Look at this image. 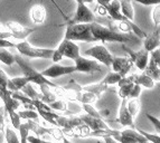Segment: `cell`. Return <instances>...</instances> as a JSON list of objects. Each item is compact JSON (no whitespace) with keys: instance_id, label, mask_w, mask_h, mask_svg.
<instances>
[{"instance_id":"obj_44","label":"cell","mask_w":160,"mask_h":143,"mask_svg":"<svg viewBox=\"0 0 160 143\" xmlns=\"http://www.w3.org/2000/svg\"><path fill=\"white\" fill-rule=\"evenodd\" d=\"M26 142H30V143H43L45 142V141L43 140V139H40L39 136H35V135H28L27 136V140Z\"/></svg>"},{"instance_id":"obj_45","label":"cell","mask_w":160,"mask_h":143,"mask_svg":"<svg viewBox=\"0 0 160 143\" xmlns=\"http://www.w3.org/2000/svg\"><path fill=\"white\" fill-rule=\"evenodd\" d=\"M9 37H12V34L10 32H7L5 30V28L2 27V25L0 24V38H9Z\"/></svg>"},{"instance_id":"obj_41","label":"cell","mask_w":160,"mask_h":143,"mask_svg":"<svg viewBox=\"0 0 160 143\" xmlns=\"http://www.w3.org/2000/svg\"><path fill=\"white\" fill-rule=\"evenodd\" d=\"M132 1H136V2H139L144 6H155L160 3V0H132Z\"/></svg>"},{"instance_id":"obj_12","label":"cell","mask_w":160,"mask_h":143,"mask_svg":"<svg viewBox=\"0 0 160 143\" xmlns=\"http://www.w3.org/2000/svg\"><path fill=\"white\" fill-rule=\"evenodd\" d=\"M132 65H133V62L130 57H114L113 56L112 63H111L113 72L119 73L122 77L128 75Z\"/></svg>"},{"instance_id":"obj_23","label":"cell","mask_w":160,"mask_h":143,"mask_svg":"<svg viewBox=\"0 0 160 143\" xmlns=\"http://www.w3.org/2000/svg\"><path fill=\"white\" fill-rule=\"evenodd\" d=\"M99 97V96L94 94L92 92H86V91H82L78 94L76 96V100L80 101L82 104H92L96 101V98Z\"/></svg>"},{"instance_id":"obj_15","label":"cell","mask_w":160,"mask_h":143,"mask_svg":"<svg viewBox=\"0 0 160 143\" xmlns=\"http://www.w3.org/2000/svg\"><path fill=\"white\" fill-rule=\"evenodd\" d=\"M117 121L123 126H130L131 129H136V125L133 123V117L131 116V114L129 113L128 109H127V98H122L120 111H119V117Z\"/></svg>"},{"instance_id":"obj_26","label":"cell","mask_w":160,"mask_h":143,"mask_svg":"<svg viewBox=\"0 0 160 143\" xmlns=\"http://www.w3.org/2000/svg\"><path fill=\"white\" fill-rule=\"evenodd\" d=\"M127 109H128L129 113L131 114V116L134 117L137 116L140 112V109H141V103L140 101L137 98H130V101L127 103Z\"/></svg>"},{"instance_id":"obj_38","label":"cell","mask_w":160,"mask_h":143,"mask_svg":"<svg viewBox=\"0 0 160 143\" xmlns=\"http://www.w3.org/2000/svg\"><path fill=\"white\" fill-rule=\"evenodd\" d=\"M140 94H141V86L139 84H137V83H134L130 91V94H129L128 98H137L140 96Z\"/></svg>"},{"instance_id":"obj_25","label":"cell","mask_w":160,"mask_h":143,"mask_svg":"<svg viewBox=\"0 0 160 143\" xmlns=\"http://www.w3.org/2000/svg\"><path fill=\"white\" fill-rule=\"evenodd\" d=\"M83 91H86V92H92L94 94H96L98 96H100L103 92L108 90V85L103 84V83H98V84H93V85H86V86H83L82 87Z\"/></svg>"},{"instance_id":"obj_19","label":"cell","mask_w":160,"mask_h":143,"mask_svg":"<svg viewBox=\"0 0 160 143\" xmlns=\"http://www.w3.org/2000/svg\"><path fill=\"white\" fill-rule=\"evenodd\" d=\"M132 81L133 83H137L140 86H143L146 88H153L156 85V82L152 80L151 77L148 76L146 73H142V74H132Z\"/></svg>"},{"instance_id":"obj_22","label":"cell","mask_w":160,"mask_h":143,"mask_svg":"<svg viewBox=\"0 0 160 143\" xmlns=\"http://www.w3.org/2000/svg\"><path fill=\"white\" fill-rule=\"evenodd\" d=\"M40 87V93H42V95H43V98H42V101L46 104H49L52 102L56 101V94L53 93V91H51V87L49 85L47 84H42V85H38Z\"/></svg>"},{"instance_id":"obj_17","label":"cell","mask_w":160,"mask_h":143,"mask_svg":"<svg viewBox=\"0 0 160 143\" xmlns=\"http://www.w3.org/2000/svg\"><path fill=\"white\" fill-rule=\"evenodd\" d=\"M160 30H159V27L156 28V30L152 32L150 36H148L144 38V49L148 51L150 53L151 51L156 49V48L159 47V44H160Z\"/></svg>"},{"instance_id":"obj_8","label":"cell","mask_w":160,"mask_h":143,"mask_svg":"<svg viewBox=\"0 0 160 143\" xmlns=\"http://www.w3.org/2000/svg\"><path fill=\"white\" fill-rule=\"evenodd\" d=\"M84 54L93 57L95 61L104 64L105 66H111V63H112V59H113V55L110 53V52L107 49V47H105L104 45H102V44L93 46V47H91L90 49L85 51Z\"/></svg>"},{"instance_id":"obj_37","label":"cell","mask_w":160,"mask_h":143,"mask_svg":"<svg viewBox=\"0 0 160 143\" xmlns=\"http://www.w3.org/2000/svg\"><path fill=\"white\" fill-rule=\"evenodd\" d=\"M82 107H83V110L86 112V114H88V115H91V116H94V117H101V119H103V117L101 116L100 112L96 111L91 104H83Z\"/></svg>"},{"instance_id":"obj_3","label":"cell","mask_w":160,"mask_h":143,"mask_svg":"<svg viewBox=\"0 0 160 143\" xmlns=\"http://www.w3.org/2000/svg\"><path fill=\"white\" fill-rule=\"evenodd\" d=\"M80 48L78 46L75 44L73 40L69 39H64L62 40L61 44L58 45V47L56 49H54L53 55H52V61L54 63H57V62H61L63 59V57H67L69 59H76L80 56Z\"/></svg>"},{"instance_id":"obj_10","label":"cell","mask_w":160,"mask_h":143,"mask_svg":"<svg viewBox=\"0 0 160 143\" xmlns=\"http://www.w3.org/2000/svg\"><path fill=\"white\" fill-rule=\"evenodd\" d=\"M76 72V67L75 65H71V66H62L58 64H54L48 68L44 69L43 72H40V74L45 77H51V78H56V77L63 76V75H68L75 73Z\"/></svg>"},{"instance_id":"obj_14","label":"cell","mask_w":160,"mask_h":143,"mask_svg":"<svg viewBox=\"0 0 160 143\" xmlns=\"http://www.w3.org/2000/svg\"><path fill=\"white\" fill-rule=\"evenodd\" d=\"M147 139L137 129H129L120 132V143H147Z\"/></svg>"},{"instance_id":"obj_39","label":"cell","mask_w":160,"mask_h":143,"mask_svg":"<svg viewBox=\"0 0 160 143\" xmlns=\"http://www.w3.org/2000/svg\"><path fill=\"white\" fill-rule=\"evenodd\" d=\"M152 20H153V24H155L156 28L159 27L160 22V8L159 5H155V8L152 10Z\"/></svg>"},{"instance_id":"obj_43","label":"cell","mask_w":160,"mask_h":143,"mask_svg":"<svg viewBox=\"0 0 160 143\" xmlns=\"http://www.w3.org/2000/svg\"><path fill=\"white\" fill-rule=\"evenodd\" d=\"M5 106H0V131L5 129Z\"/></svg>"},{"instance_id":"obj_32","label":"cell","mask_w":160,"mask_h":143,"mask_svg":"<svg viewBox=\"0 0 160 143\" xmlns=\"http://www.w3.org/2000/svg\"><path fill=\"white\" fill-rule=\"evenodd\" d=\"M136 129L138 130L139 133H141L142 135H143L144 138L147 139L148 142H152V143H160V136L159 134H151V133H148L146 132V131L141 130V129H138V127L136 126Z\"/></svg>"},{"instance_id":"obj_4","label":"cell","mask_w":160,"mask_h":143,"mask_svg":"<svg viewBox=\"0 0 160 143\" xmlns=\"http://www.w3.org/2000/svg\"><path fill=\"white\" fill-rule=\"evenodd\" d=\"M15 63L18 64L19 67H20V69H22V73H24V75L29 78L30 82L36 83L37 85L47 84V85H49V86H52V87H56V86H57V85H55L54 83L49 82V81L47 80V77L43 76L39 72L35 71L32 67H30L29 65H28V64H27L26 62H25L19 55L15 56Z\"/></svg>"},{"instance_id":"obj_24","label":"cell","mask_w":160,"mask_h":143,"mask_svg":"<svg viewBox=\"0 0 160 143\" xmlns=\"http://www.w3.org/2000/svg\"><path fill=\"white\" fill-rule=\"evenodd\" d=\"M20 91H22L25 95H26L27 97L32 98V100H40V101H42V98H43L42 93H37V91L32 87V85L30 84V82L27 83Z\"/></svg>"},{"instance_id":"obj_50","label":"cell","mask_w":160,"mask_h":143,"mask_svg":"<svg viewBox=\"0 0 160 143\" xmlns=\"http://www.w3.org/2000/svg\"><path fill=\"white\" fill-rule=\"evenodd\" d=\"M40 1H43V0H40Z\"/></svg>"},{"instance_id":"obj_31","label":"cell","mask_w":160,"mask_h":143,"mask_svg":"<svg viewBox=\"0 0 160 143\" xmlns=\"http://www.w3.org/2000/svg\"><path fill=\"white\" fill-rule=\"evenodd\" d=\"M5 131H6V141L8 143H18L19 142V139L17 136V134L15 133V131L11 130L9 126H6L5 127Z\"/></svg>"},{"instance_id":"obj_47","label":"cell","mask_w":160,"mask_h":143,"mask_svg":"<svg viewBox=\"0 0 160 143\" xmlns=\"http://www.w3.org/2000/svg\"><path fill=\"white\" fill-rule=\"evenodd\" d=\"M76 2H84V3H91L93 2L94 0H75Z\"/></svg>"},{"instance_id":"obj_7","label":"cell","mask_w":160,"mask_h":143,"mask_svg":"<svg viewBox=\"0 0 160 143\" xmlns=\"http://www.w3.org/2000/svg\"><path fill=\"white\" fill-rule=\"evenodd\" d=\"M122 49L128 54L129 57L133 62V64H136L137 68L139 71L143 72L146 66H147L148 61H149V52L146 51L144 48H142V49H140L138 52H134L133 49L128 47L126 44H122Z\"/></svg>"},{"instance_id":"obj_20","label":"cell","mask_w":160,"mask_h":143,"mask_svg":"<svg viewBox=\"0 0 160 143\" xmlns=\"http://www.w3.org/2000/svg\"><path fill=\"white\" fill-rule=\"evenodd\" d=\"M159 66L160 65H158L153 59L149 58L147 66H146V68H144L143 72L148 75V76L151 77L155 82H159V80H160V68H159Z\"/></svg>"},{"instance_id":"obj_42","label":"cell","mask_w":160,"mask_h":143,"mask_svg":"<svg viewBox=\"0 0 160 143\" xmlns=\"http://www.w3.org/2000/svg\"><path fill=\"white\" fill-rule=\"evenodd\" d=\"M15 44L8 40V38H0V47L1 48H8V47H15Z\"/></svg>"},{"instance_id":"obj_29","label":"cell","mask_w":160,"mask_h":143,"mask_svg":"<svg viewBox=\"0 0 160 143\" xmlns=\"http://www.w3.org/2000/svg\"><path fill=\"white\" fill-rule=\"evenodd\" d=\"M19 116L20 119L22 120H32V121H36L38 122V117H39V114H38L37 111H35V110H28L27 109L26 111H20L18 112Z\"/></svg>"},{"instance_id":"obj_27","label":"cell","mask_w":160,"mask_h":143,"mask_svg":"<svg viewBox=\"0 0 160 143\" xmlns=\"http://www.w3.org/2000/svg\"><path fill=\"white\" fill-rule=\"evenodd\" d=\"M0 62L6 65H12L15 64V55L8 52L6 48H1L0 47Z\"/></svg>"},{"instance_id":"obj_40","label":"cell","mask_w":160,"mask_h":143,"mask_svg":"<svg viewBox=\"0 0 160 143\" xmlns=\"http://www.w3.org/2000/svg\"><path fill=\"white\" fill-rule=\"evenodd\" d=\"M146 115H147L148 120L151 122V124L155 126V130H156V132H157V134H159L160 133V121H159V119H158V117H155L153 115H151V114H149V113H147Z\"/></svg>"},{"instance_id":"obj_33","label":"cell","mask_w":160,"mask_h":143,"mask_svg":"<svg viewBox=\"0 0 160 143\" xmlns=\"http://www.w3.org/2000/svg\"><path fill=\"white\" fill-rule=\"evenodd\" d=\"M133 84L134 83L131 82V83H128V84H123V85H121V86H119V87H120V90H119V96H120L121 98H128Z\"/></svg>"},{"instance_id":"obj_16","label":"cell","mask_w":160,"mask_h":143,"mask_svg":"<svg viewBox=\"0 0 160 143\" xmlns=\"http://www.w3.org/2000/svg\"><path fill=\"white\" fill-rule=\"evenodd\" d=\"M47 17V11L43 5H35L30 9V18L32 22L36 25H42L46 21Z\"/></svg>"},{"instance_id":"obj_34","label":"cell","mask_w":160,"mask_h":143,"mask_svg":"<svg viewBox=\"0 0 160 143\" xmlns=\"http://www.w3.org/2000/svg\"><path fill=\"white\" fill-rule=\"evenodd\" d=\"M19 132H20V142L22 143H26V140H27V136H28V133H29V126L28 124L26 123H20L18 127Z\"/></svg>"},{"instance_id":"obj_2","label":"cell","mask_w":160,"mask_h":143,"mask_svg":"<svg viewBox=\"0 0 160 143\" xmlns=\"http://www.w3.org/2000/svg\"><path fill=\"white\" fill-rule=\"evenodd\" d=\"M73 42H95L92 36L91 22L90 24H73L67 25L65 37Z\"/></svg>"},{"instance_id":"obj_35","label":"cell","mask_w":160,"mask_h":143,"mask_svg":"<svg viewBox=\"0 0 160 143\" xmlns=\"http://www.w3.org/2000/svg\"><path fill=\"white\" fill-rule=\"evenodd\" d=\"M82 111V107L74 102H66V112L69 114H78Z\"/></svg>"},{"instance_id":"obj_11","label":"cell","mask_w":160,"mask_h":143,"mask_svg":"<svg viewBox=\"0 0 160 143\" xmlns=\"http://www.w3.org/2000/svg\"><path fill=\"white\" fill-rule=\"evenodd\" d=\"M6 27L12 34V38H17V39H25L36 30L35 28H26L17 21H7Z\"/></svg>"},{"instance_id":"obj_28","label":"cell","mask_w":160,"mask_h":143,"mask_svg":"<svg viewBox=\"0 0 160 143\" xmlns=\"http://www.w3.org/2000/svg\"><path fill=\"white\" fill-rule=\"evenodd\" d=\"M121 78H122V76H121L119 73H117V72H112V73H109L107 76L104 77L103 80L101 81V83H103V84H105V85L109 86V85L117 84Z\"/></svg>"},{"instance_id":"obj_46","label":"cell","mask_w":160,"mask_h":143,"mask_svg":"<svg viewBox=\"0 0 160 143\" xmlns=\"http://www.w3.org/2000/svg\"><path fill=\"white\" fill-rule=\"evenodd\" d=\"M95 10H96V12L99 13V15H101V16H107V15H108L107 10H105V8H104V7L102 5H100V3L98 5V7H96Z\"/></svg>"},{"instance_id":"obj_13","label":"cell","mask_w":160,"mask_h":143,"mask_svg":"<svg viewBox=\"0 0 160 143\" xmlns=\"http://www.w3.org/2000/svg\"><path fill=\"white\" fill-rule=\"evenodd\" d=\"M81 120L83 121V123H85L90 129H91L92 132H96V131H108L110 130V127L107 125V123L104 122L103 119L101 117H94L88 115V114H84V115H81Z\"/></svg>"},{"instance_id":"obj_6","label":"cell","mask_w":160,"mask_h":143,"mask_svg":"<svg viewBox=\"0 0 160 143\" xmlns=\"http://www.w3.org/2000/svg\"><path fill=\"white\" fill-rule=\"evenodd\" d=\"M93 21H95V15L93 11L84 2H78V8H76V12H75L74 17L72 19H69L66 22V25L90 24Z\"/></svg>"},{"instance_id":"obj_18","label":"cell","mask_w":160,"mask_h":143,"mask_svg":"<svg viewBox=\"0 0 160 143\" xmlns=\"http://www.w3.org/2000/svg\"><path fill=\"white\" fill-rule=\"evenodd\" d=\"M28 82H30L29 78L27 76H22V77H13V78H8V82L6 85V88L11 92H18L20 91L25 85Z\"/></svg>"},{"instance_id":"obj_5","label":"cell","mask_w":160,"mask_h":143,"mask_svg":"<svg viewBox=\"0 0 160 143\" xmlns=\"http://www.w3.org/2000/svg\"><path fill=\"white\" fill-rule=\"evenodd\" d=\"M15 47L18 49V52L22 55L28 56L30 58H43V59H51L53 55L54 49L49 48H37L32 46L28 42H22L17 44Z\"/></svg>"},{"instance_id":"obj_36","label":"cell","mask_w":160,"mask_h":143,"mask_svg":"<svg viewBox=\"0 0 160 143\" xmlns=\"http://www.w3.org/2000/svg\"><path fill=\"white\" fill-rule=\"evenodd\" d=\"M48 105L51 106L52 110H58V111L66 112V102L64 100H58V101H54L49 103Z\"/></svg>"},{"instance_id":"obj_48","label":"cell","mask_w":160,"mask_h":143,"mask_svg":"<svg viewBox=\"0 0 160 143\" xmlns=\"http://www.w3.org/2000/svg\"><path fill=\"white\" fill-rule=\"evenodd\" d=\"M98 2H105V3H110L111 2V0H96Z\"/></svg>"},{"instance_id":"obj_30","label":"cell","mask_w":160,"mask_h":143,"mask_svg":"<svg viewBox=\"0 0 160 143\" xmlns=\"http://www.w3.org/2000/svg\"><path fill=\"white\" fill-rule=\"evenodd\" d=\"M9 114V116H10V121H11V124H12V126L16 129V130H18L19 125H20V123H22V119H20V116H19V114L17 111H15V110H9V111H7Z\"/></svg>"},{"instance_id":"obj_49","label":"cell","mask_w":160,"mask_h":143,"mask_svg":"<svg viewBox=\"0 0 160 143\" xmlns=\"http://www.w3.org/2000/svg\"><path fill=\"white\" fill-rule=\"evenodd\" d=\"M28 1H29V2H32V1H34V0H28Z\"/></svg>"},{"instance_id":"obj_9","label":"cell","mask_w":160,"mask_h":143,"mask_svg":"<svg viewBox=\"0 0 160 143\" xmlns=\"http://www.w3.org/2000/svg\"><path fill=\"white\" fill-rule=\"evenodd\" d=\"M75 62V67H76V72H81V73H95V72H102L101 65L98 63V61H93V59H88L85 57L78 56V58L74 59Z\"/></svg>"},{"instance_id":"obj_21","label":"cell","mask_w":160,"mask_h":143,"mask_svg":"<svg viewBox=\"0 0 160 143\" xmlns=\"http://www.w3.org/2000/svg\"><path fill=\"white\" fill-rule=\"evenodd\" d=\"M121 7V13L126 16L129 20L133 21L134 19V9L132 6V0H119Z\"/></svg>"},{"instance_id":"obj_1","label":"cell","mask_w":160,"mask_h":143,"mask_svg":"<svg viewBox=\"0 0 160 143\" xmlns=\"http://www.w3.org/2000/svg\"><path fill=\"white\" fill-rule=\"evenodd\" d=\"M91 32L95 42H131V36H127L126 34H121L119 32L108 28L101 24H98L96 21L91 22Z\"/></svg>"}]
</instances>
